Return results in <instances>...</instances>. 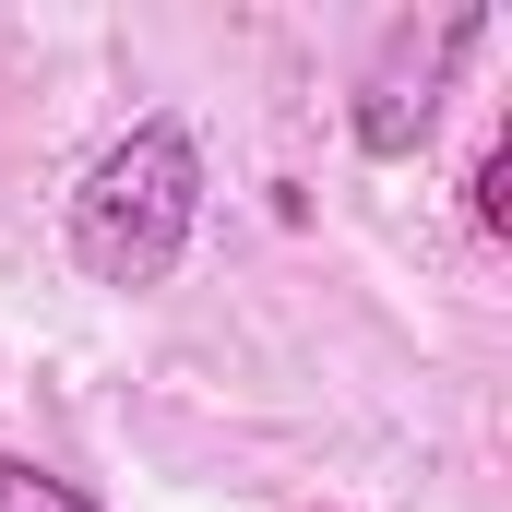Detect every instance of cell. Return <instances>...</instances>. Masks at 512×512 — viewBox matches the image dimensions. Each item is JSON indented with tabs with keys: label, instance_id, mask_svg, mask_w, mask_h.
<instances>
[{
	"label": "cell",
	"instance_id": "obj_4",
	"mask_svg": "<svg viewBox=\"0 0 512 512\" xmlns=\"http://www.w3.org/2000/svg\"><path fill=\"white\" fill-rule=\"evenodd\" d=\"M477 227H489V239L512 227V131L489 143V155H477Z\"/></svg>",
	"mask_w": 512,
	"mask_h": 512
},
{
	"label": "cell",
	"instance_id": "obj_3",
	"mask_svg": "<svg viewBox=\"0 0 512 512\" xmlns=\"http://www.w3.org/2000/svg\"><path fill=\"white\" fill-rule=\"evenodd\" d=\"M0 512H108V501L72 489V477H48V465H24V453H0Z\"/></svg>",
	"mask_w": 512,
	"mask_h": 512
},
{
	"label": "cell",
	"instance_id": "obj_2",
	"mask_svg": "<svg viewBox=\"0 0 512 512\" xmlns=\"http://www.w3.org/2000/svg\"><path fill=\"white\" fill-rule=\"evenodd\" d=\"M489 36V12H429V24H393L382 72L358 84V143L370 155H417V131L441 120V72Z\"/></svg>",
	"mask_w": 512,
	"mask_h": 512
},
{
	"label": "cell",
	"instance_id": "obj_1",
	"mask_svg": "<svg viewBox=\"0 0 512 512\" xmlns=\"http://www.w3.org/2000/svg\"><path fill=\"white\" fill-rule=\"evenodd\" d=\"M203 227V155L179 120H131L72 191V262L96 286H167Z\"/></svg>",
	"mask_w": 512,
	"mask_h": 512
}]
</instances>
